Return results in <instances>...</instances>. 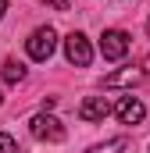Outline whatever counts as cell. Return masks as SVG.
<instances>
[{"instance_id": "cell-1", "label": "cell", "mask_w": 150, "mask_h": 153, "mask_svg": "<svg viewBox=\"0 0 150 153\" xmlns=\"http://www.w3.org/2000/svg\"><path fill=\"white\" fill-rule=\"evenodd\" d=\"M57 50V32L50 29V25H43L36 29L32 36L25 39V53L32 57V61H50V53Z\"/></svg>"}, {"instance_id": "cell-2", "label": "cell", "mask_w": 150, "mask_h": 153, "mask_svg": "<svg viewBox=\"0 0 150 153\" xmlns=\"http://www.w3.org/2000/svg\"><path fill=\"white\" fill-rule=\"evenodd\" d=\"M29 132H32V139H39V143H61L64 139V125L54 114H46V111L29 121Z\"/></svg>"}, {"instance_id": "cell-3", "label": "cell", "mask_w": 150, "mask_h": 153, "mask_svg": "<svg viewBox=\"0 0 150 153\" xmlns=\"http://www.w3.org/2000/svg\"><path fill=\"white\" fill-rule=\"evenodd\" d=\"M64 57H68V64H75V68H89V61H93L89 39L82 36V32H72V36L64 39Z\"/></svg>"}, {"instance_id": "cell-4", "label": "cell", "mask_w": 150, "mask_h": 153, "mask_svg": "<svg viewBox=\"0 0 150 153\" xmlns=\"http://www.w3.org/2000/svg\"><path fill=\"white\" fill-rule=\"evenodd\" d=\"M100 53H104V61H122V57L129 53V32L107 29V32L100 36Z\"/></svg>"}, {"instance_id": "cell-5", "label": "cell", "mask_w": 150, "mask_h": 153, "mask_svg": "<svg viewBox=\"0 0 150 153\" xmlns=\"http://www.w3.org/2000/svg\"><path fill=\"white\" fill-rule=\"evenodd\" d=\"M114 117H118L122 125H140V121L147 117V107H143V100H136V96L129 93V96H118V103H114Z\"/></svg>"}, {"instance_id": "cell-6", "label": "cell", "mask_w": 150, "mask_h": 153, "mask_svg": "<svg viewBox=\"0 0 150 153\" xmlns=\"http://www.w3.org/2000/svg\"><path fill=\"white\" fill-rule=\"evenodd\" d=\"M111 111L114 107L104 100V96H86V100L79 103V117H82V121H104Z\"/></svg>"}, {"instance_id": "cell-7", "label": "cell", "mask_w": 150, "mask_h": 153, "mask_svg": "<svg viewBox=\"0 0 150 153\" xmlns=\"http://www.w3.org/2000/svg\"><path fill=\"white\" fill-rule=\"evenodd\" d=\"M143 78V68H122V71H114V75L104 78V89H118V85H136Z\"/></svg>"}, {"instance_id": "cell-8", "label": "cell", "mask_w": 150, "mask_h": 153, "mask_svg": "<svg viewBox=\"0 0 150 153\" xmlns=\"http://www.w3.org/2000/svg\"><path fill=\"white\" fill-rule=\"evenodd\" d=\"M22 78H25V68H22L18 61H7V64H4V82H11V85H18Z\"/></svg>"}, {"instance_id": "cell-9", "label": "cell", "mask_w": 150, "mask_h": 153, "mask_svg": "<svg viewBox=\"0 0 150 153\" xmlns=\"http://www.w3.org/2000/svg\"><path fill=\"white\" fill-rule=\"evenodd\" d=\"M125 150V139H111V143H100V146H89L86 153H122Z\"/></svg>"}, {"instance_id": "cell-10", "label": "cell", "mask_w": 150, "mask_h": 153, "mask_svg": "<svg viewBox=\"0 0 150 153\" xmlns=\"http://www.w3.org/2000/svg\"><path fill=\"white\" fill-rule=\"evenodd\" d=\"M0 153H18V143H14L7 132H0Z\"/></svg>"}, {"instance_id": "cell-11", "label": "cell", "mask_w": 150, "mask_h": 153, "mask_svg": "<svg viewBox=\"0 0 150 153\" xmlns=\"http://www.w3.org/2000/svg\"><path fill=\"white\" fill-rule=\"evenodd\" d=\"M39 4H50L54 11H68V0H39Z\"/></svg>"}, {"instance_id": "cell-12", "label": "cell", "mask_w": 150, "mask_h": 153, "mask_svg": "<svg viewBox=\"0 0 150 153\" xmlns=\"http://www.w3.org/2000/svg\"><path fill=\"white\" fill-rule=\"evenodd\" d=\"M4 11H7V0H0V18H4Z\"/></svg>"}, {"instance_id": "cell-13", "label": "cell", "mask_w": 150, "mask_h": 153, "mask_svg": "<svg viewBox=\"0 0 150 153\" xmlns=\"http://www.w3.org/2000/svg\"><path fill=\"white\" fill-rule=\"evenodd\" d=\"M143 71H150V57H147V61H143Z\"/></svg>"}, {"instance_id": "cell-14", "label": "cell", "mask_w": 150, "mask_h": 153, "mask_svg": "<svg viewBox=\"0 0 150 153\" xmlns=\"http://www.w3.org/2000/svg\"><path fill=\"white\" fill-rule=\"evenodd\" d=\"M0 103H4V93H0Z\"/></svg>"}, {"instance_id": "cell-15", "label": "cell", "mask_w": 150, "mask_h": 153, "mask_svg": "<svg viewBox=\"0 0 150 153\" xmlns=\"http://www.w3.org/2000/svg\"><path fill=\"white\" fill-rule=\"evenodd\" d=\"M147 32H150V22H147Z\"/></svg>"}]
</instances>
